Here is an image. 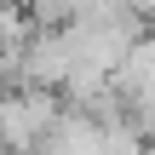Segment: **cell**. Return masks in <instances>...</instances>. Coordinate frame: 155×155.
<instances>
[{
	"label": "cell",
	"instance_id": "6da1fadb",
	"mask_svg": "<svg viewBox=\"0 0 155 155\" xmlns=\"http://www.w3.org/2000/svg\"><path fill=\"white\" fill-rule=\"evenodd\" d=\"M63 115V98L46 86H6L0 92V155H40Z\"/></svg>",
	"mask_w": 155,
	"mask_h": 155
}]
</instances>
